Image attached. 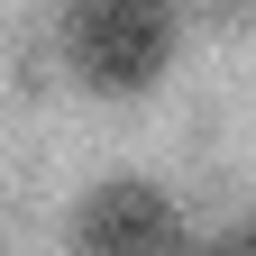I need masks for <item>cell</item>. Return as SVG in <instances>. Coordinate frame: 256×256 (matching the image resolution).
Segmentation results:
<instances>
[{"mask_svg": "<svg viewBox=\"0 0 256 256\" xmlns=\"http://www.w3.org/2000/svg\"><path fill=\"white\" fill-rule=\"evenodd\" d=\"M64 64L101 101H138L174 64V0H74L64 10Z\"/></svg>", "mask_w": 256, "mask_h": 256, "instance_id": "1", "label": "cell"}, {"mask_svg": "<svg viewBox=\"0 0 256 256\" xmlns=\"http://www.w3.org/2000/svg\"><path fill=\"white\" fill-rule=\"evenodd\" d=\"M74 247H101V256L183 247V210H174L156 183H101V192H92V202L74 210Z\"/></svg>", "mask_w": 256, "mask_h": 256, "instance_id": "2", "label": "cell"}]
</instances>
